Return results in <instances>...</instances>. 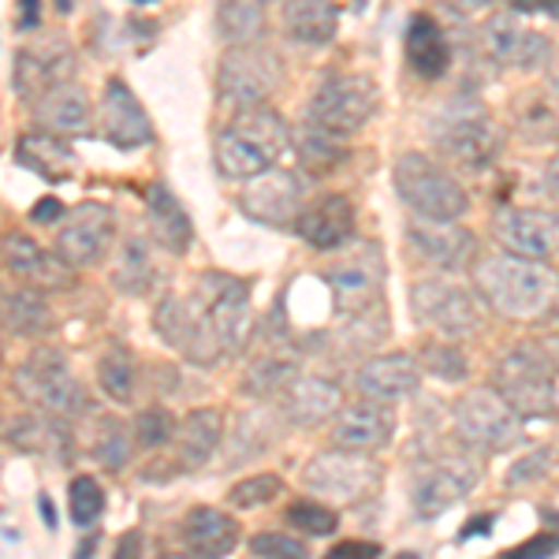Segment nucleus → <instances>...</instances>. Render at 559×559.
I'll list each match as a JSON object with an SVG mask.
<instances>
[{"label":"nucleus","mask_w":559,"mask_h":559,"mask_svg":"<svg viewBox=\"0 0 559 559\" xmlns=\"http://www.w3.org/2000/svg\"><path fill=\"white\" fill-rule=\"evenodd\" d=\"M276 395H280V411H284V418L292 421V426H302V429L324 426V421L336 418V411L344 407L340 384L329 381V377L295 373Z\"/></svg>","instance_id":"b1692460"},{"label":"nucleus","mask_w":559,"mask_h":559,"mask_svg":"<svg viewBox=\"0 0 559 559\" xmlns=\"http://www.w3.org/2000/svg\"><path fill=\"white\" fill-rule=\"evenodd\" d=\"M292 146V131L280 120L276 108L265 105H250L239 108V116L216 134V168L228 179H250L265 168H273L280 160V153Z\"/></svg>","instance_id":"f03ea898"},{"label":"nucleus","mask_w":559,"mask_h":559,"mask_svg":"<svg viewBox=\"0 0 559 559\" xmlns=\"http://www.w3.org/2000/svg\"><path fill=\"white\" fill-rule=\"evenodd\" d=\"M15 388H20L23 400L38 403L41 411L60 414V418H75V414H86L94 407L57 350H34L15 373Z\"/></svg>","instance_id":"9b49d317"},{"label":"nucleus","mask_w":559,"mask_h":559,"mask_svg":"<svg viewBox=\"0 0 559 559\" xmlns=\"http://www.w3.org/2000/svg\"><path fill=\"white\" fill-rule=\"evenodd\" d=\"M448 4H452L455 12H463V15H485L489 8H496V0H448Z\"/></svg>","instance_id":"6e6d98bb"},{"label":"nucleus","mask_w":559,"mask_h":559,"mask_svg":"<svg viewBox=\"0 0 559 559\" xmlns=\"http://www.w3.org/2000/svg\"><path fill=\"white\" fill-rule=\"evenodd\" d=\"M34 116H38V123L45 131H57V134L83 131L90 123V97L83 94V86L64 79V83L49 86L38 102H34Z\"/></svg>","instance_id":"473e14b6"},{"label":"nucleus","mask_w":559,"mask_h":559,"mask_svg":"<svg viewBox=\"0 0 559 559\" xmlns=\"http://www.w3.org/2000/svg\"><path fill=\"white\" fill-rule=\"evenodd\" d=\"M519 15H552L559 20V0H511Z\"/></svg>","instance_id":"8fccbe9b"},{"label":"nucleus","mask_w":559,"mask_h":559,"mask_svg":"<svg viewBox=\"0 0 559 559\" xmlns=\"http://www.w3.org/2000/svg\"><path fill=\"white\" fill-rule=\"evenodd\" d=\"M407 242L414 247L426 265L440 269V273H463L474 265L477 258V239L471 228H463L459 221H440V216H418L414 213Z\"/></svg>","instance_id":"dca6fc26"},{"label":"nucleus","mask_w":559,"mask_h":559,"mask_svg":"<svg viewBox=\"0 0 559 559\" xmlns=\"http://www.w3.org/2000/svg\"><path fill=\"white\" fill-rule=\"evenodd\" d=\"M146 213H150L153 239H157L160 247L173 250V254H183V250L191 247L194 224L183 205H179V198L168 191L165 183H153L146 191Z\"/></svg>","instance_id":"c756f323"},{"label":"nucleus","mask_w":559,"mask_h":559,"mask_svg":"<svg viewBox=\"0 0 559 559\" xmlns=\"http://www.w3.org/2000/svg\"><path fill=\"white\" fill-rule=\"evenodd\" d=\"M545 191L559 202V153L548 160V168H545Z\"/></svg>","instance_id":"4d7b16f0"},{"label":"nucleus","mask_w":559,"mask_h":559,"mask_svg":"<svg viewBox=\"0 0 559 559\" xmlns=\"http://www.w3.org/2000/svg\"><path fill=\"white\" fill-rule=\"evenodd\" d=\"M112 210L102 202H83L57 221V254L71 269L97 265L112 242Z\"/></svg>","instance_id":"a211bd4d"},{"label":"nucleus","mask_w":559,"mask_h":559,"mask_svg":"<svg viewBox=\"0 0 559 559\" xmlns=\"http://www.w3.org/2000/svg\"><path fill=\"white\" fill-rule=\"evenodd\" d=\"M302 481L310 492L329 496L336 503H362L381 489V466H377V459H369V452L336 444L332 452L310 459Z\"/></svg>","instance_id":"6e6552de"},{"label":"nucleus","mask_w":559,"mask_h":559,"mask_svg":"<svg viewBox=\"0 0 559 559\" xmlns=\"http://www.w3.org/2000/svg\"><path fill=\"white\" fill-rule=\"evenodd\" d=\"M116 287L128 295H142L153 280V258H150V247L142 239H128L120 250V265H116Z\"/></svg>","instance_id":"a19ab883"},{"label":"nucleus","mask_w":559,"mask_h":559,"mask_svg":"<svg viewBox=\"0 0 559 559\" xmlns=\"http://www.w3.org/2000/svg\"><path fill=\"white\" fill-rule=\"evenodd\" d=\"M332 556H336V559H344V556H381V548L369 545V540H347V545L332 548Z\"/></svg>","instance_id":"5fc2aeb1"},{"label":"nucleus","mask_w":559,"mask_h":559,"mask_svg":"<svg viewBox=\"0 0 559 559\" xmlns=\"http://www.w3.org/2000/svg\"><path fill=\"white\" fill-rule=\"evenodd\" d=\"M0 324H4L12 336H23V340H34L41 332L52 329V310L45 302V292L38 287H15L0 299Z\"/></svg>","instance_id":"c9c22d12"},{"label":"nucleus","mask_w":559,"mask_h":559,"mask_svg":"<svg viewBox=\"0 0 559 559\" xmlns=\"http://www.w3.org/2000/svg\"><path fill=\"white\" fill-rule=\"evenodd\" d=\"M153 329L165 340L168 347L179 350L187 362L194 366H216L224 358V347L216 340V329L210 321V310L198 299H179V295H168V299L157 302V313H153Z\"/></svg>","instance_id":"0eeeda50"},{"label":"nucleus","mask_w":559,"mask_h":559,"mask_svg":"<svg viewBox=\"0 0 559 559\" xmlns=\"http://www.w3.org/2000/svg\"><path fill=\"white\" fill-rule=\"evenodd\" d=\"M15 157H20V165H26L31 173H38L45 179H64V176H71V168L79 165L71 142L60 139L57 131L23 134L20 146H15Z\"/></svg>","instance_id":"f704fd0d"},{"label":"nucleus","mask_w":559,"mask_h":559,"mask_svg":"<svg viewBox=\"0 0 559 559\" xmlns=\"http://www.w3.org/2000/svg\"><path fill=\"white\" fill-rule=\"evenodd\" d=\"M548 552H559V537H534L526 545H519L511 556L522 559V556H548Z\"/></svg>","instance_id":"603ef678"},{"label":"nucleus","mask_w":559,"mask_h":559,"mask_svg":"<svg viewBox=\"0 0 559 559\" xmlns=\"http://www.w3.org/2000/svg\"><path fill=\"white\" fill-rule=\"evenodd\" d=\"M287 522L299 526L302 534H310V537H329L340 530L336 508H329V503H321V500H295L292 508H287Z\"/></svg>","instance_id":"c03bdc74"},{"label":"nucleus","mask_w":559,"mask_h":559,"mask_svg":"<svg viewBox=\"0 0 559 559\" xmlns=\"http://www.w3.org/2000/svg\"><path fill=\"white\" fill-rule=\"evenodd\" d=\"M384 261H381V250L373 242L358 247L355 254L332 261L324 269V284L332 287V299H336V310L340 313H369L377 302H381V287H384Z\"/></svg>","instance_id":"2eb2a0df"},{"label":"nucleus","mask_w":559,"mask_h":559,"mask_svg":"<svg viewBox=\"0 0 559 559\" xmlns=\"http://www.w3.org/2000/svg\"><path fill=\"white\" fill-rule=\"evenodd\" d=\"M284 492V481L276 474H254V477H242L228 489V503L239 511H254V508H265L273 503L276 496Z\"/></svg>","instance_id":"37998d69"},{"label":"nucleus","mask_w":559,"mask_h":559,"mask_svg":"<svg viewBox=\"0 0 559 559\" xmlns=\"http://www.w3.org/2000/svg\"><path fill=\"white\" fill-rule=\"evenodd\" d=\"M395 194L403 198L411 213L418 216H440V221H459L471 210V194L459 179L448 173L440 160H432L429 153H400L392 168Z\"/></svg>","instance_id":"20e7f679"},{"label":"nucleus","mask_w":559,"mask_h":559,"mask_svg":"<svg viewBox=\"0 0 559 559\" xmlns=\"http://www.w3.org/2000/svg\"><path fill=\"white\" fill-rule=\"evenodd\" d=\"M411 310L414 321L440 332L444 340L474 336L485 321L481 295H474L463 284H452V280H418L411 287Z\"/></svg>","instance_id":"423d86ee"},{"label":"nucleus","mask_w":559,"mask_h":559,"mask_svg":"<svg viewBox=\"0 0 559 559\" xmlns=\"http://www.w3.org/2000/svg\"><path fill=\"white\" fill-rule=\"evenodd\" d=\"M280 83H284V64H280L273 49H265L258 41L231 45L224 52L221 68H216V90L231 108L261 105Z\"/></svg>","instance_id":"1a4fd4ad"},{"label":"nucleus","mask_w":559,"mask_h":559,"mask_svg":"<svg viewBox=\"0 0 559 559\" xmlns=\"http://www.w3.org/2000/svg\"><path fill=\"white\" fill-rule=\"evenodd\" d=\"M131 429H134V444H142L153 452V448H165L168 440L176 437V418L165 407H150L134 418Z\"/></svg>","instance_id":"49530a36"},{"label":"nucleus","mask_w":559,"mask_h":559,"mask_svg":"<svg viewBox=\"0 0 559 559\" xmlns=\"http://www.w3.org/2000/svg\"><path fill=\"white\" fill-rule=\"evenodd\" d=\"M292 146L299 153V165L313 176L336 173V168L347 160V134L318 128V123H310V120L292 134Z\"/></svg>","instance_id":"e433bc0d"},{"label":"nucleus","mask_w":559,"mask_h":559,"mask_svg":"<svg viewBox=\"0 0 559 559\" xmlns=\"http://www.w3.org/2000/svg\"><path fill=\"white\" fill-rule=\"evenodd\" d=\"M183 545L194 556H228L239 545V526L221 508H194L183 519Z\"/></svg>","instance_id":"7c9ffc66"},{"label":"nucleus","mask_w":559,"mask_h":559,"mask_svg":"<svg viewBox=\"0 0 559 559\" xmlns=\"http://www.w3.org/2000/svg\"><path fill=\"white\" fill-rule=\"evenodd\" d=\"M60 216H64V210H60V198H41V202L31 210L34 224H57Z\"/></svg>","instance_id":"3c124183"},{"label":"nucleus","mask_w":559,"mask_h":559,"mask_svg":"<svg viewBox=\"0 0 559 559\" xmlns=\"http://www.w3.org/2000/svg\"><path fill=\"white\" fill-rule=\"evenodd\" d=\"M57 8H64V12H71V0H57Z\"/></svg>","instance_id":"680f3d73"},{"label":"nucleus","mask_w":559,"mask_h":559,"mask_svg":"<svg viewBox=\"0 0 559 559\" xmlns=\"http://www.w3.org/2000/svg\"><path fill=\"white\" fill-rule=\"evenodd\" d=\"M306 205V179L295 168H265L239 191V210L269 228H292Z\"/></svg>","instance_id":"ddd939ff"},{"label":"nucleus","mask_w":559,"mask_h":559,"mask_svg":"<svg viewBox=\"0 0 559 559\" xmlns=\"http://www.w3.org/2000/svg\"><path fill=\"white\" fill-rule=\"evenodd\" d=\"M68 511H71V522H75L79 530H90L97 519H102L105 511V489L97 477L90 474H79L75 481H71L68 489Z\"/></svg>","instance_id":"79ce46f5"},{"label":"nucleus","mask_w":559,"mask_h":559,"mask_svg":"<svg viewBox=\"0 0 559 559\" xmlns=\"http://www.w3.org/2000/svg\"><path fill=\"white\" fill-rule=\"evenodd\" d=\"M134 455V429L116 414H105L94 426V459L105 471H123Z\"/></svg>","instance_id":"58836bf2"},{"label":"nucleus","mask_w":559,"mask_h":559,"mask_svg":"<svg viewBox=\"0 0 559 559\" xmlns=\"http://www.w3.org/2000/svg\"><path fill=\"white\" fill-rule=\"evenodd\" d=\"M198 299L210 310V321L216 329L224 355L242 350L250 340V324H254V306H250V287L247 280H236L228 273H205L198 280Z\"/></svg>","instance_id":"4468645a"},{"label":"nucleus","mask_w":559,"mask_h":559,"mask_svg":"<svg viewBox=\"0 0 559 559\" xmlns=\"http://www.w3.org/2000/svg\"><path fill=\"white\" fill-rule=\"evenodd\" d=\"M265 31V0H221L216 4V34L228 45L258 41Z\"/></svg>","instance_id":"4c0bfd02"},{"label":"nucleus","mask_w":559,"mask_h":559,"mask_svg":"<svg viewBox=\"0 0 559 559\" xmlns=\"http://www.w3.org/2000/svg\"><path fill=\"white\" fill-rule=\"evenodd\" d=\"M15 23H20V31H34V26L41 23V0H20Z\"/></svg>","instance_id":"864d4df0"},{"label":"nucleus","mask_w":559,"mask_h":559,"mask_svg":"<svg viewBox=\"0 0 559 559\" xmlns=\"http://www.w3.org/2000/svg\"><path fill=\"white\" fill-rule=\"evenodd\" d=\"M392 432H395L392 403H377V400L340 407L336 421H332V440L340 448H355V452H369V455L381 452L388 440H392Z\"/></svg>","instance_id":"393cba45"},{"label":"nucleus","mask_w":559,"mask_h":559,"mask_svg":"<svg viewBox=\"0 0 559 559\" xmlns=\"http://www.w3.org/2000/svg\"><path fill=\"white\" fill-rule=\"evenodd\" d=\"M418 384H421V366L411 355H377L358 366L355 373V388L366 400L377 403L407 400V395L418 392Z\"/></svg>","instance_id":"a878e982"},{"label":"nucleus","mask_w":559,"mask_h":559,"mask_svg":"<svg viewBox=\"0 0 559 559\" xmlns=\"http://www.w3.org/2000/svg\"><path fill=\"white\" fill-rule=\"evenodd\" d=\"M421 373L437 377V381H463L466 377V358L459 347H448V344H429L426 355H421Z\"/></svg>","instance_id":"de8ad7c7"},{"label":"nucleus","mask_w":559,"mask_h":559,"mask_svg":"<svg viewBox=\"0 0 559 559\" xmlns=\"http://www.w3.org/2000/svg\"><path fill=\"white\" fill-rule=\"evenodd\" d=\"M407 60L411 68L418 71V79H426V83H437V79L448 75V68H452V45H448V34L444 26H440L432 15L418 12L407 26Z\"/></svg>","instance_id":"cd10ccee"},{"label":"nucleus","mask_w":559,"mask_h":559,"mask_svg":"<svg viewBox=\"0 0 559 559\" xmlns=\"http://www.w3.org/2000/svg\"><path fill=\"white\" fill-rule=\"evenodd\" d=\"M97 131L116 150H142L153 142V123L146 108L123 79H108L102 105H97Z\"/></svg>","instance_id":"6ab92c4d"},{"label":"nucleus","mask_w":559,"mask_h":559,"mask_svg":"<svg viewBox=\"0 0 559 559\" xmlns=\"http://www.w3.org/2000/svg\"><path fill=\"white\" fill-rule=\"evenodd\" d=\"M492 236L508 254L548 261L559 254V213L537 210V205H511L496 213Z\"/></svg>","instance_id":"f3484780"},{"label":"nucleus","mask_w":559,"mask_h":559,"mask_svg":"<svg viewBox=\"0 0 559 559\" xmlns=\"http://www.w3.org/2000/svg\"><path fill=\"white\" fill-rule=\"evenodd\" d=\"M548 94H552V105L559 112V71H552V79H548Z\"/></svg>","instance_id":"13d9d810"},{"label":"nucleus","mask_w":559,"mask_h":559,"mask_svg":"<svg viewBox=\"0 0 559 559\" xmlns=\"http://www.w3.org/2000/svg\"><path fill=\"white\" fill-rule=\"evenodd\" d=\"M474 287L508 321H537L559 299V276L545 261L519 258L508 250L474 261Z\"/></svg>","instance_id":"f257e3e1"},{"label":"nucleus","mask_w":559,"mask_h":559,"mask_svg":"<svg viewBox=\"0 0 559 559\" xmlns=\"http://www.w3.org/2000/svg\"><path fill=\"white\" fill-rule=\"evenodd\" d=\"M299 236L310 242L313 250H340L355 239L358 231V213L355 202L347 194H321L310 205H302V213L292 224Z\"/></svg>","instance_id":"5701e85b"},{"label":"nucleus","mask_w":559,"mask_h":559,"mask_svg":"<svg viewBox=\"0 0 559 559\" xmlns=\"http://www.w3.org/2000/svg\"><path fill=\"white\" fill-rule=\"evenodd\" d=\"M477 477H481V466H477L474 459H448V463L429 466L411 489V511L418 519L444 515V511H452L455 503L471 492V485Z\"/></svg>","instance_id":"412c9836"},{"label":"nucleus","mask_w":559,"mask_h":559,"mask_svg":"<svg viewBox=\"0 0 559 559\" xmlns=\"http://www.w3.org/2000/svg\"><path fill=\"white\" fill-rule=\"evenodd\" d=\"M4 437L12 448L31 455H60L68 452L71 437L60 421V414H20V418H8L4 421Z\"/></svg>","instance_id":"2f4dec72"},{"label":"nucleus","mask_w":559,"mask_h":559,"mask_svg":"<svg viewBox=\"0 0 559 559\" xmlns=\"http://www.w3.org/2000/svg\"><path fill=\"white\" fill-rule=\"evenodd\" d=\"M295 377V362L292 358H261V362L250 366V373H247V392L250 395H276L280 388H284L287 381Z\"/></svg>","instance_id":"a18cd8bd"},{"label":"nucleus","mask_w":559,"mask_h":559,"mask_svg":"<svg viewBox=\"0 0 559 559\" xmlns=\"http://www.w3.org/2000/svg\"><path fill=\"white\" fill-rule=\"evenodd\" d=\"M41 515H45V526L57 530V519H52V503L49 500H41Z\"/></svg>","instance_id":"bf43d9fd"},{"label":"nucleus","mask_w":559,"mask_h":559,"mask_svg":"<svg viewBox=\"0 0 559 559\" xmlns=\"http://www.w3.org/2000/svg\"><path fill=\"white\" fill-rule=\"evenodd\" d=\"M250 552L261 559H302L306 556V540L292 534H258L250 540Z\"/></svg>","instance_id":"09e8293b"},{"label":"nucleus","mask_w":559,"mask_h":559,"mask_svg":"<svg viewBox=\"0 0 559 559\" xmlns=\"http://www.w3.org/2000/svg\"><path fill=\"white\" fill-rule=\"evenodd\" d=\"M224 440V421L221 414L202 407V411H191L183 421L176 426V463L187 466V471H198V466H205L213 459V452L221 448Z\"/></svg>","instance_id":"c85d7f7f"},{"label":"nucleus","mask_w":559,"mask_h":559,"mask_svg":"<svg viewBox=\"0 0 559 559\" xmlns=\"http://www.w3.org/2000/svg\"><path fill=\"white\" fill-rule=\"evenodd\" d=\"M71 75V49L64 41H38L26 45L15 57V90L26 102H38L49 86L64 83Z\"/></svg>","instance_id":"bb28decb"},{"label":"nucleus","mask_w":559,"mask_h":559,"mask_svg":"<svg viewBox=\"0 0 559 559\" xmlns=\"http://www.w3.org/2000/svg\"><path fill=\"white\" fill-rule=\"evenodd\" d=\"M437 142L444 157L463 173H485L503 150V131L481 108H455L437 128Z\"/></svg>","instance_id":"f8f14e48"},{"label":"nucleus","mask_w":559,"mask_h":559,"mask_svg":"<svg viewBox=\"0 0 559 559\" xmlns=\"http://www.w3.org/2000/svg\"><path fill=\"white\" fill-rule=\"evenodd\" d=\"M377 112V86L366 75H329L313 90L306 120L336 134L362 131Z\"/></svg>","instance_id":"9d476101"},{"label":"nucleus","mask_w":559,"mask_h":559,"mask_svg":"<svg viewBox=\"0 0 559 559\" xmlns=\"http://www.w3.org/2000/svg\"><path fill=\"white\" fill-rule=\"evenodd\" d=\"M455 432L471 452H508L522 440V414L496 388H471L455 403Z\"/></svg>","instance_id":"39448f33"},{"label":"nucleus","mask_w":559,"mask_h":559,"mask_svg":"<svg viewBox=\"0 0 559 559\" xmlns=\"http://www.w3.org/2000/svg\"><path fill=\"white\" fill-rule=\"evenodd\" d=\"M284 31L302 45H329L340 31L336 0H284Z\"/></svg>","instance_id":"72a5a7b5"},{"label":"nucleus","mask_w":559,"mask_h":559,"mask_svg":"<svg viewBox=\"0 0 559 559\" xmlns=\"http://www.w3.org/2000/svg\"><path fill=\"white\" fill-rule=\"evenodd\" d=\"M485 49H489L496 64L515 71H537L552 57V41L540 31H534L530 23H522L519 12L489 20V26H485Z\"/></svg>","instance_id":"aec40b11"},{"label":"nucleus","mask_w":559,"mask_h":559,"mask_svg":"<svg viewBox=\"0 0 559 559\" xmlns=\"http://www.w3.org/2000/svg\"><path fill=\"white\" fill-rule=\"evenodd\" d=\"M492 388L522 418H548L556 411V358L540 344H515L492 366Z\"/></svg>","instance_id":"7ed1b4c3"},{"label":"nucleus","mask_w":559,"mask_h":559,"mask_svg":"<svg viewBox=\"0 0 559 559\" xmlns=\"http://www.w3.org/2000/svg\"><path fill=\"white\" fill-rule=\"evenodd\" d=\"M4 265L20 284L38 287V292H68L75 284V269L68 265L60 254H49L38 239H31L26 231H12L4 239Z\"/></svg>","instance_id":"4be33fe9"},{"label":"nucleus","mask_w":559,"mask_h":559,"mask_svg":"<svg viewBox=\"0 0 559 559\" xmlns=\"http://www.w3.org/2000/svg\"><path fill=\"white\" fill-rule=\"evenodd\" d=\"M97 381H102L108 400L128 403L134 395V381H139V373H134V358L123 347H108L102 355V362H97Z\"/></svg>","instance_id":"ea45409f"},{"label":"nucleus","mask_w":559,"mask_h":559,"mask_svg":"<svg viewBox=\"0 0 559 559\" xmlns=\"http://www.w3.org/2000/svg\"><path fill=\"white\" fill-rule=\"evenodd\" d=\"M350 8H355V12H366V8H369V0H350Z\"/></svg>","instance_id":"052dcab7"}]
</instances>
